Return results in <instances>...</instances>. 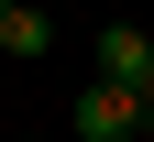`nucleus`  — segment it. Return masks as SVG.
I'll return each mask as SVG.
<instances>
[{
    "label": "nucleus",
    "mask_w": 154,
    "mask_h": 142,
    "mask_svg": "<svg viewBox=\"0 0 154 142\" xmlns=\"http://www.w3.org/2000/svg\"><path fill=\"white\" fill-rule=\"evenodd\" d=\"M143 120H154V98H143V88H121V77H99V88L77 98V142H132Z\"/></svg>",
    "instance_id": "nucleus-1"
},
{
    "label": "nucleus",
    "mask_w": 154,
    "mask_h": 142,
    "mask_svg": "<svg viewBox=\"0 0 154 142\" xmlns=\"http://www.w3.org/2000/svg\"><path fill=\"white\" fill-rule=\"evenodd\" d=\"M143 98H154V66H143Z\"/></svg>",
    "instance_id": "nucleus-4"
},
{
    "label": "nucleus",
    "mask_w": 154,
    "mask_h": 142,
    "mask_svg": "<svg viewBox=\"0 0 154 142\" xmlns=\"http://www.w3.org/2000/svg\"><path fill=\"white\" fill-rule=\"evenodd\" d=\"M143 66H154V33L110 22V33H99V77H121V88H143Z\"/></svg>",
    "instance_id": "nucleus-2"
},
{
    "label": "nucleus",
    "mask_w": 154,
    "mask_h": 142,
    "mask_svg": "<svg viewBox=\"0 0 154 142\" xmlns=\"http://www.w3.org/2000/svg\"><path fill=\"white\" fill-rule=\"evenodd\" d=\"M0 55H44V0H0Z\"/></svg>",
    "instance_id": "nucleus-3"
}]
</instances>
